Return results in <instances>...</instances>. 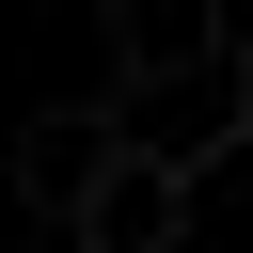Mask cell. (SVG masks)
<instances>
[{
	"label": "cell",
	"mask_w": 253,
	"mask_h": 253,
	"mask_svg": "<svg viewBox=\"0 0 253 253\" xmlns=\"http://www.w3.org/2000/svg\"><path fill=\"white\" fill-rule=\"evenodd\" d=\"M221 63H237V47H221ZM221 63H126V79H111V111H95V142H111V158H158V174H190V190H206V158L237 142Z\"/></svg>",
	"instance_id": "6da1fadb"
},
{
	"label": "cell",
	"mask_w": 253,
	"mask_h": 253,
	"mask_svg": "<svg viewBox=\"0 0 253 253\" xmlns=\"http://www.w3.org/2000/svg\"><path fill=\"white\" fill-rule=\"evenodd\" d=\"M63 221H79V253H174V237H190V174H158V158H111V142H95V174L63 190Z\"/></svg>",
	"instance_id": "7a4b0ae2"
},
{
	"label": "cell",
	"mask_w": 253,
	"mask_h": 253,
	"mask_svg": "<svg viewBox=\"0 0 253 253\" xmlns=\"http://www.w3.org/2000/svg\"><path fill=\"white\" fill-rule=\"evenodd\" d=\"M221 111H237V142H253V32H237V63H221Z\"/></svg>",
	"instance_id": "3957f363"
},
{
	"label": "cell",
	"mask_w": 253,
	"mask_h": 253,
	"mask_svg": "<svg viewBox=\"0 0 253 253\" xmlns=\"http://www.w3.org/2000/svg\"><path fill=\"white\" fill-rule=\"evenodd\" d=\"M237 32H253V0H237Z\"/></svg>",
	"instance_id": "277c9868"
}]
</instances>
